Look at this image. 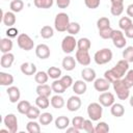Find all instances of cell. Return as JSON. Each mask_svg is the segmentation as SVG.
Masks as SVG:
<instances>
[{
  "label": "cell",
  "mask_w": 133,
  "mask_h": 133,
  "mask_svg": "<svg viewBox=\"0 0 133 133\" xmlns=\"http://www.w3.org/2000/svg\"><path fill=\"white\" fill-rule=\"evenodd\" d=\"M128 71H129V62L125 59H121L116 62V64L112 69L107 70L104 73V78H106L110 83H112L115 80L122 79Z\"/></svg>",
  "instance_id": "1"
},
{
  "label": "cell",
  "mask_w": 133,
  "mask_h": 133,
  "mask_svg": "<svg viewBox=\"0 0 133 133\" xmlns=\"http://www.w3.org/2000/svg\"><path fill=\"white\" fill-rule=\"evenodd\" d=\"M112 51L109 48H103L99 51H97L94 55V60L97 64L102 65V64H106L109 61H111L112 59Z\"/></svg>",
  "instance_id": "2"
},
{
  "label": "cell",
  "mask_w": 133,
  "mask_h": 133,
  "mask_svg": "<svg viewBox=\"0 0 133 133\" xmlns=\"http://www.w3.org/2000/svg\"><path fill=\"white\" fill-rule=\"evenodd\" d=\"M70 17L65 12H59L56 15L54 19V28L59 32L66 31L69 25H70Z\"/></svg>",
  "instance_id": "3"
},
{
  "label": "cell",
  "mask_w": 133,
  "mask_h": 133,
  "mask_svg": "<svg viewBox=\"0 0 133 133\" xmlns=\"http://www.w3.org/2000/svg\"><path fill=\"white\" fill-rule=\"evenodd\" d=\"M112 86H113V89L116 94V97L119 99V100H127L129 98V95H130V88L124 83L123 79H119V80H115L114 82H112Z\"/></svg>",
  "instance_id": "4"
},
{
  "label": "cell",
  "mask_w": 133,
  "mask_h": 133,
  "mask_svg": "<svg viewBox=\"0 0 133 133\" xmlns=\"http://www.w3.org/2000/svg\"><path fill=\"white\" fill-rule=\"evenodd\" d=\"M103 114V106L100 103L94 102L87 106V115L92 122H97L102 117Z\"/></svg>",
  "instance_id": "5"
},
{
  "label": "cell",
  "mask_w": 133,
  "mask_h": 133,
  "mask_svg": "<svg viewBox=\"0 0 133 133\" xmlns=\"http://www.w3.org/2000/svg\"><path fill=\"white\" fill-rule=\"evenodd\" d=\"M17 44L19 48L25 51H30L34 47V42L33 39L26 33H20L17 37Z\"/></svg>",
  "instance_id": "6"
},
{
  "label": "cell",
  "mask_w": 133,
  "mask_h": 133,
  "mask_svg": "<svg viewBox=\"0 0 133 133\" xmlns=\"http://www.w3.org/2000/svg\"><path fill=\"white\" fill-rule=\"evenodd\" d=\"M76 47H77V39L75 38L74 35L69 34L63 37L61 42V50L63 51V53L71 54L72 52H74Z\"/></svg>",
  "instance_id": "7"
},
{
  "label": "cell",
  "mask_w": 133,
  "mask_h": 133,
  "mask_svg": "<svg viewBox=\"0 0 133 133\" xmlns=\"http://www.w3.org/2000/svg\"><path fill=\"white\" fill-rule=\"evenodd\" d=\"M3 123L10 133H16L18 131V118L14 113H8L4 116Z\"/></svg>",
  "instance_id": "8"
},
{
  "label": "cell",
  "mask_w": 133,
  "mask_h": 133,
  "mask_svg": "<svg viewBox=\"0 0 133 133\" xmlns=\"http://www.w3.org/2000/svg\"><path fill=\"white\" fill-rule=\"evenodd\" d=\"M111 39H112V43H113L114 47H116L118 49L125 48V46L127 44V39H126L125 34L123 33L122 30H114Z\"/></svg>",
  "instance_id": "9"
},
{
  "label": "cell",
  "mask_w": 133,
  "mask_h": 133,
  "mask_svg": "<svg viewBox=\"0 0 133 133\" xmlns=\"http://www.w3.org/2000/svg\"><path fill=\"white\" fill-rule=\"evenodd\" d=\"M75 58H76V61L83 66L89 65V63L91 61V57H90L88 51H83V50H77L76 54H75Z\"/></svg>",
  "instance_id": "10"
},
{
  "label": "cell",
  "mask_w": 133,
  "mask_h": 133,
  "mask_svg": "<svg viewBox=\"0 0 133 133\" xmlns=\"http://www.w3.org/2000/svg\"><path fill=\"white\" fill-rule=\"evenodd\" d=\"M81 105H82V102H81V99L79 98L78 95L70 97L69 100L66 101V109L71 112H75V111L79 110Z\"/></svg>",
  "instance_id": "11"
},
{
  "label": "cell",
  "mask_w": 133,
  "mask_h": 133,
  "mask_svg": "<svg viewBox=\"0 0 133 133\" xmlns=\"http://www.w3.org/2000/svg\"><path fill=\"white\" fill-rule=\"evenodd\" d=\"M115 99L112 92L109 91H103L100 96H99V103L103 106V107H111V105L114 103Z\"/></svg>",
  "instance_id": "12"
},
{
  "label": "cell",
  "mask_w": 133,
  "mask_h": 133,
  "mask_svg": "<svg viewBox=\"0 0 133 133\" xmlns=\"http://www.w3.org/2000/svg\"><path fill=\"white\" fill-rule=\"evenodd\" d=\"M111 6H110V12L114 17H118L124 11V0H110Z\"/></svg>",
  "instance_id": "13"
},
{
  "label": "cell",
  "mask_w": 133,
  "mask_h": 133,
  "mask_svg": "<svg viewBox=\"0 0 133 133\" xmlns=\"http://www.w3.org/2000/svg\"><path fill=\"white\" fill-rule=\"evenodd\" d=\"M50 48L46 44H39L35 47V55L39 59H47L50 57Z\"/></svg>",
  "instance_id": "14"
},
{
  "label": "cell",
  "mask_w": 133,
  "mask_h": 133,
  "mask_svg": "<svg viewBox=\"0 0 133 133\" xmlns=\"http://www.w3.org/2000/svg\"><path fill=\"white\" fill-rule=\"evenodd\" d=\"M6 92H7V96H8V99H9V102L10 103H17V102H19L20 97H21V91H20L19 87L12 86V85L7 86Z\"/></svg>",
  "instance_id": "15"
},
{
  "label": "cell",
  "mask_w": 133,
  "mask_h": 133,
  "mask_svg": "<svg viewBox=\"0 0 133 133\" xmlns=\"http://www.w3.org/2000/svg\"><path fill=\"white\" fill-rule=\"evenodd\" d=\"M94 87L97 91H107L110 87V82L106 78H98L94 81Z\"/></svg>",
  "instance_id": "16"
},
{
  "label": "cell",
  "mask_w": 133,
  "mask_h": 133,
  "mask_svg": "<svg viewBox=\"0 0 133 133\" xmlns=\"http://www.w3.org/2000/svg\"><path fill=\"white\" fill-rule=\"evenodd\" d=\"M20 70L22 72V74L26 75V76H32L35 75L36 71V65L32 62H23L20 66Z\"/></svg>",
  "instance_id": "17"
},
{
  "label": "cell",
  "mask_w": 133,
  "mask_h": 133,
  "mask_svg": "<svg viewBox=\"0 0 133 133\" xmlns=\"http://www.w3.org/2000/svg\"><path fill=\"white\" fill-rule=\"evenodd\" d=\"M86 90H87V85L83 79L82 80H76L73 83V91L75 92V95H78V96L84 95L86 92Z\"/></svg>",
  "instance_id": "18"
},
{
  "label": "cell",
  "mask_w": 133,
  "mask_h": 133,
  "mask_svg": "<svg viewBox=\"0 0 133 133\" xmlns=\"http://www.w3.org/2000/svg\"><path fill=\"white\" fill-rule=\"evenodd\" d=\"M2 22L5 26L7 27H12L15 24H16V21H17V18H16V15L14 11H6V12H3L2 15Z\"/></svg>",
  "instance_id": "19"
},
{
  "label": "cell",
  "mask_w": 133,
  "mask_h": 133,
  "mask_svg": "<svg viewBox=\"0 0 133 133\" xmlns=\"http://www.w3.org/2000/svg\"><path fill=\"white\" fill-rule=\"evenodd\" d=\"M81 77L85 82H94L96 80V71L91 68H84L81 71Z\"/></svg>",
  "instance_id": "20"
},
{
  "label": "cell",
  "mask_w": 133,
  "mask_h": 133,
  "mask_svg": "<svg viewBox=\"0 0 133 133\" xmlns=\"http://www.w3.org/2000/svg\"><path fill=\"white\" fill-rule=\"evenodd\" d=\"M14 60H15V56L12 53L8 52V53H3L2 56H1V59H0V64L2 68L4 69H8L14 63Z\"/></svg>",
  "instance_id": "21"
},
{
  "label": "cell",
  "mask_w": 133,
  "mask_h": 133,
  "mask_svg": "<svg viewBox=\"0 0 133 133\" xmlns=\"http://www.w3.org/2000/svg\"><path fill=\"white\" fill-rule=\"evenodd\" d=\"M76 62H77V61H76V58H75V57H73V56H71V55H68V56H65V57L62 59L61 64H62V68H63L65 71L70 72V71H73V70L75 69Z\"/></svg>",
  "instance_id": "22"
},
{
  "label": "cell",
  "mask_w": 133,
  "mask_h": 133,
  "mask_svg": "<svg viewBox=\"0 0 133 133\" xmlns=\"http://www.w3.org/2000/svg\"><path fill=\"white\" fill-rule=\"evenodd\" d=\"M12 47H14V44H12V41L9 37L1 38V41H0V51L2 52V54L10 52L12 50Z\"/></svg>",
  "instance_id": "23"
},
{
  "label": "cell",
  "mask_w": 133,
  "mask_h": 133,
  "mask_svg": "<svg viewBox=\"0 0 133 133\" xmlns=\"http://www.w3.org/2000/svg\"><path fill=\"white\" fill-rule=\"evenodd\" d=\"M110 112L115 117H121L125 114V107L121 103H113L110 107Z\"/></svg>",
  "instance_id": "24"
},
{
  "label": "cell",
  "mask_w": 133,
  "mask_h": 133,
  "mask_svg": "<svg viewBox=\"0 0 133 133\" xmlns=\"http://www.w3.org/2000/svg\"><path fill=\"white\" fill-rule=\"evenodd\" d=\"M54 123H55V127H56L57 129H59V130H64V129H66V128L69 127V125H70V119H69V117L65 116V115H60V116H58V117L54 121Z\"/></svg>",
  "instance_id": "25"
},
{
  "label": "cell",
  "mask_w": 133,
  "mask_h": 133,
  "mask_svg": "<svg viewBox=\"0 0 133 133\" xmlns=\"http://www.w3.org/2000/svg\"><path fill=\"white\" fill-rule=\"evenodd\" d=\"M14 83V76L9 73L0 72V85L2 86H10Z\"/></svg>",
  "instance_id": "26"
},
{
  "label": "cell",
  "mask_w": 133,
  "mask_h": 133,
  "mask_svg": "<svg viewBox=\"0 0 133 133\" xmlns=\"http://www.w3.org/2000/svg\"><path fill=\"white\" fill-rule=\"evenodd\" d=\"M37 96H45V97H50L51 92L53 91L52 90V87L48 84H38L36 86V89H35Z\"/></svg>",
  "instance_id": "27"
},
{
  "label": "cell",
  "mask_w": 133,
  "mask_h": 133,
  "mask_svg": "<svg viewBox=\"0 0 133 133\" xmlns=\"http://www.w3.org/2000/svg\"><path fill=\"white\" fill-rule=\"evenodd\" d=\"M50 102H51V106H52L53 108H55V109H60V108H62V107L64 106V104H65L64 99H63L60 95H58V94H56L55 96H53V97L51 98Z\"/></svg>",
  "instance_id": "28"
},
{
  "label": "cell",
  "mask_w": 133,
  "mask_h": 133,
  "mask_svg": "<svg viewBox=\"0 0 133 133\" xmlns=\"http://www.w3.org/2000/svg\"><path fill=\"white\" fill-rule=\"evenodd\" d=\"M50 104H51V102H50V100H49V97L37 96V98L35 99V105H36L39 109H47Z\"/></svg>",
  "instance_id": "29"
},
{
  "label": "cell",
  "mask_w": 133,
  "mask_h": 133,
  "mask_svg": "<svg viewBox=\"0 0 133 133\" xmlns=\"http://www.w3.org/2000/svg\"><path fill=\"white\" fill-rule=\"evenodd\" d=\"M91 47V42L87 37H81L77 41V48L78 50H83V51H88Z\"/></svg>",
  "instance_id": "30"
},
{
  "label": "cell",
  "mask_w": 133,
  "mask_h": 133,
  "mask_svg": "<svg viewBox=\"0 0 133 133\" xmlns=\"http://www.w3.org/2000/svg\"><path fill=\"white\" fill-rule=\"evenodd\" d=\"M33 4L37 8L48 9L51 8L54 4V0H33Z\"/></svg>",
  "instance_id": "31"
},
{
  "label": "cell",
  "mask_w": 133,
  "mask_h": 133,
  "mask_svg": "<svg viewBox=\"0 0 133 133\" xmlns=\"http://www.w3.org/2000/svg\"><path fill=\"white\" fill-rule=\"evenodd\" d=\"M51 87H52L53 92L58 94V95L63 94V92L65 91V89H66V88L64 87V85L61 83L60 79H56V80H54V81L52 82V84H51Z\"/></svg>",
  "instance_id": "32"
},
{
  "label": "cell",
  "mask_w": 133,
  "mask_h": 133,
  "mask_svg": "<svg viewBox=\"0 0 133 133\" xmlns=\"http://www.w3.org/2000/svg\"><path fill=\"white\" fill-rule=\"evenodd\" d=\"M31 107V104L30 102L26 101V100H22V101H19L18 102V105H17V110L19 113L21 114H26L28 112V110L30 109Z\"/></svg>",
  "instance_id": "33"
},
{
  "label": "cell",
  "mask_w": 133,
  "mask_h": 133,
  "mask_svg": "<svg viewBox=\"0 0 133 133\" xmlns=\"http://www.w3.org/2000/svg\"><path fill=\"white\" fill-rule=\"evenodd\" d=\"M48 79H49V75L47 72H44V71H38L34 75V80L37 84H45L47 83Z\"/></svg>",
  "instance_id": "34"
},
{
  "label": "cell",
  "mask_w": 133,
  "mask_h": 133,
  "mask_svg": "<svg viewBox=\"0 0 133 133\" xmlns=\"http://www.w3.org/2000/svg\"><path fill=\"white\" fill-rule=\"evenodd\" d=\"M39 34L43 38L45 39H48V38H51L53 35H54V29L49 26V25H45L42 27L41 31H39Z\"/></svg>",
  "instance_id": "35"
},
{
  "label": "cell",
  "mask_w": 133,
  "mask_h": 133,
  "mask_svg": "<svg viewBox=\"0 0 133 133\" xmlns=\"http://www.w3.org/2000/svg\"><path fill=\"white\" fill-rule=\"evenodd\" d=\"M26 130L29 133H39L41 132V126L35 119H30L26 125Z\"/></svg>",
  "instance_id": "36"
},
{
  "label": "cell",
  "mask_w": 133,
  "mask_h": 133,
  "mask_svg": "<svg viewBox=\"0 0 133 133\" xmlns=\"http://www.w3.org/2000/svg\"><path fill=\"white\" fill-rule=\"evenodd\" d=\"M38 121H39V124L43 125V126H48L50 125L52 122H53V115L52 113L50 112H44L39 115L38 117Z\"/></svg>",
  "instance_id": "37"
},
{
  "label": "cell",
  "mask_w": 133,
  "mask_h": 133,
  "mask_svg": "<svg viewBox=\"0 0 133 133\" xmlns=\"http://www.w3.org/2000/svg\"><path fill=\"white\" fill-rule=\"evenodd\" d=\"M47 73H48V75H49V78L54 79V80L59 79V78L61 77V75H62L61 70H60L59 68H57V66H50V68L48 69Z\"/></svg>",
  "instance_id": "38"
},
{
  "label": "cell",
  "mask_w": 133,
  "mask_h": 133,
  "mask_svg": "<svg viewBox=\"0 0 133 133\" xmlns=\"http://www.w3.org/2000/svg\"><path fill=\"white\" fill-rule=\"evenodd\" d=\"M9 8L14 12H20L24 8V2L22 0H11L9 4Z\"/></svg>",
  "instance_id": "39"
},
{
  "label": "cell",
  "mask_w": 133,
  "mask_h": 133,
  "mask_svg": "<svg viewBox=\"0 0 133 133\" xmlns=\"http://www.w3.org/2000/svg\"><path fill=\"white\" fill-rule=\"evenodd\" d=\"M41 115V110L37 106H32L30 107V109L28 110V112L26 113V116L29 118V119H36L38 118Z\"/></svg>",
  "instance_id": "40"
},
{
  "label": "cell",
  "mask_w": 133,
  "mask_h": 133,
  "mask_svg": "<svg viewBox=\"0 0 133 133\" xmlns=\"http://www.w3.org/2000/svg\"><path fill=\"white\" fill-rule=\"evenodd\" d=\"M123 59L127 60L129 63L130 62H133V46H129V47H126L124 50H123Z\"/></svg>",
  "instance_id": "41"
},
{
  "label": "cell",
  "mask_w": 133,
  "mask_h": 133,
  "mask_svg": "<svg viewBox=\"0 0 133 133\" xmlns=\"http://www.w3.org/2000/svg\"><path fill=\"white\" fill-rule=\"evenodd\" d=\"M132 24H133L132 20L129 17H122L118 21V26H119L121 30H124V31H126Z\"/></svg>",
  "instance_id": "42"
},
{
  "label": "cell",
  "mask_w": 133,
  "mask_h": 133,
  "mask_svg": "<svg viewBox=\"0 0 133 133\" xmlns=\"http://www.w3.org/2000/svg\"><path fill=\"white\" fill-rule=\"evenodd\" d=\"M80 29H81V27H80L79 23H77V22H71L70 25H69V27H68V29H66V31H68L69 34L75 36L76 34L79 33Z\"/></svg>",
  "instance_id": "43"
},
{
  "label": "cell",
  "mask_w": 133,
  "mask_h": 133,
  "mask_svg": "<svg viewBox=\"0 0 133 133\" xmlns=\"http://www.w3.org/2000/svg\"><path fill=\"white\" fill-rule=\"evenodd\" d=\"M113 31H114V29H112L111 27H107V28H104V29L99 30V35L103 39H109V38L112 37Z\"/></svg>",
  "instance_id": "44"
},
{
  "label": "cell",
  "mask_w": 133,
  "mask_h": 133,
  "mask_svg": "<svg viewBox=\"0 0 133 133\" xmlns=\"http://www.w3.org/2000/svg\"><path fill=\"white\" fill-rule=\"evenodd\" d=\"M109 126L105 122H100L95 127V133H107L109 132Z\"/></svg>",
  "instance_id": "45"
},
{
  "label": "cell",
  "mask_w": 133,
  "mask_h": 133,
  "mask_svg": "<svg viewBox=\"0 0 133 133\" xmlns=\"http://www.w3.org/2000/svg\"><path fill=\"white\" fill-rule=\"evenodd\" d=\"M97 27H98L99 30L107 28V27H110V20L107 17H101L97 21Z\"/></svg>",
  "instance_id": "46"
},
{
  "label": "cell",
  "mask_w": 133,
  "mask_h": 133,
  "mask_svg": "<svg viewBox=\"0 0 133 133\" xmlns=\"http://www.w3.org/2000/svg\"><path fill=\"white\" fill-rule=\"evenodd\" d=\"M122 79H123L124 83H125L129 88H131V87L133 86V70H129V71L126 73L125 77L122 78Z\"/></svg>",
  "instance_id": "47"
},
{
  "label": "cell",
  "mask_w": 133,
  "mask_h": 133,
  "mask_svg": "<svg viewBox=\"0 0 133 133\" xmlns=\"http://www.w3.org/2000/svg\"><path fill=\"white\" fill-rule=\"evenodd\" d=\"M84 118L82 116H75L72 119V126H74L75 128H77L79 131L83 130V126H84Z\"/></svg>",
  "instance_id": "48"
},
{
  "label": "cell",
  "mask_w": 133,
  "mask_h": 133,
  "mask_svg": "<svg viewBox=\"0 0 133 133\" xmlns=\"http://www.w3.org/2000/svg\"><path fill=\"white\" fill-rule=\"evenodd\" d=\"M60 81H61V83L64 85V87L65 88H69V87H71V86H73V78L71 77V76H69V75H64V76H61L60 78Z\"/></svg>",
  "instance_id": "49"
},
{
  "label": "cell",
  "mask_w": 133,
  "mask_h": 133,
  "mask_svg": "<svg viewBox=\"0 0 133 133\" xmlns=\"http://www.w3.org/2000/svg\"><path fill=\"white\" fill-rule=\"evenodd\" d=\"M101 0H84V4L87 8L90 9H96L100 6Z\"/></svg>",
  "instance_id": "50"
},
{
  "label": "cell",
  "mask_w": 133,
  "mask_h": 133,
  "mask_svg": "<svg viewBox=\"0 0 133 133\" xmlns=\"http://www.w3.org/2000/svg\"><path fill=\"white\" fill-rule=\"evenodd\" d=\"M83 130L87 133H95V127L92 125V121L89 119H85L84 121V126H83Z\"/></svg>",
  "instance_id": "51"
},
{
  "label": "cell",
  "mask_w": 133,
  "mask_h": 133,
  "mask_svg": "<svg viewBox=\"0 0 133 133\" xmlns=\"http://www.w3.org/2000/svg\"><path fill=\"white\" fill-rule=\"evenodd\" d=\"M6 35L9 38L17 37V35H19V30L15 27H8V29L6 30Z\"/></svg>",
  "instance_id": "52"
},
{
  "label": "cell",
  "mask_w": 133,
  "mask_h": 133,
  "mask_svg": "<svg viewBox=\"0 0 133 133\" xmlns=\"http://www.w3.org/2000/svg\"><path fill=\"white\" fill-rule=\"evenodd\" d=\"M55 2L59 8H66V7H69L71 0H55Z\"/></svg>",
  "instance_id": "53"
},
{
  "label": "cell",
  "mask_w": 133,
  "mask_h": 133,
  "mask_svg": "<svg viewBox=\"0 0 133 133\" xmlns=\"http://www.w3.org/2000/svg\"><path fill=\"white\" fill-rule=\"evenodd\" d=\"M125 36L128 38H133V24L125 31Z\"/></svg>",
  "instance_id": "54"
},
{
  "label": "cell",
  "mask_w": 133,
  "mask_h": 133,
  "mask_svg": "<svg viewBox=\"0 0 133 133\" xmlns=\"http://www.w3.org/2000/svg\"><path fill=\"white\" fill-rule=\"evenodd\" d=\"M126 12H127V15H128L129 18H133V3H131V4H129L127 6Z\"/></svg>",
  "instance_id": "55"
},
{
  "label": "cell",
  "mask_w": 133,
  "mask_h": 133,
  "mask_svg": "<svg viewBox=\"0 0 133 133\" xmlns=\"http://www.w3.org/2000/svg\"><path fill=\"white\" fill-rule=\"evenodd\" d=\"M66 132H74V133H78V132H79V130L73 126V127H71V128H69V127H68V128H66Z\"/></svg>",
  "instance_id": "56"
},
{
  "label": "cell",
  "mask_w": 133,
  "mask_h": 133,
  "mask_svg": "<svg viewBox=\"0 0 133 133\" xmlns=\"http://www.w3.org/2000/svg\"><path fill=\"white\" fill-rule=\"evenodd\" d=\"M129 103H130V106L133 107V95L130 97V100H129Z\"/></svg>",
  "instance_id": "57"
},
{
  "label": "cell",
  "mask_w": 133,
  "mask_h": 133,
  "mask_svg": "<svg viewBox=\"0 0 133 133\" xmlns=\"http://www.w3.org/2000/svg\"><path fill=\"white\" fill-rule=\"evenodd\" d=\"M0 132H1V133H4V132H6V133H10L8 129H7V130H5V129H0Z\"/></svg>",
  "instance_id": "58"
}]
</instances>
